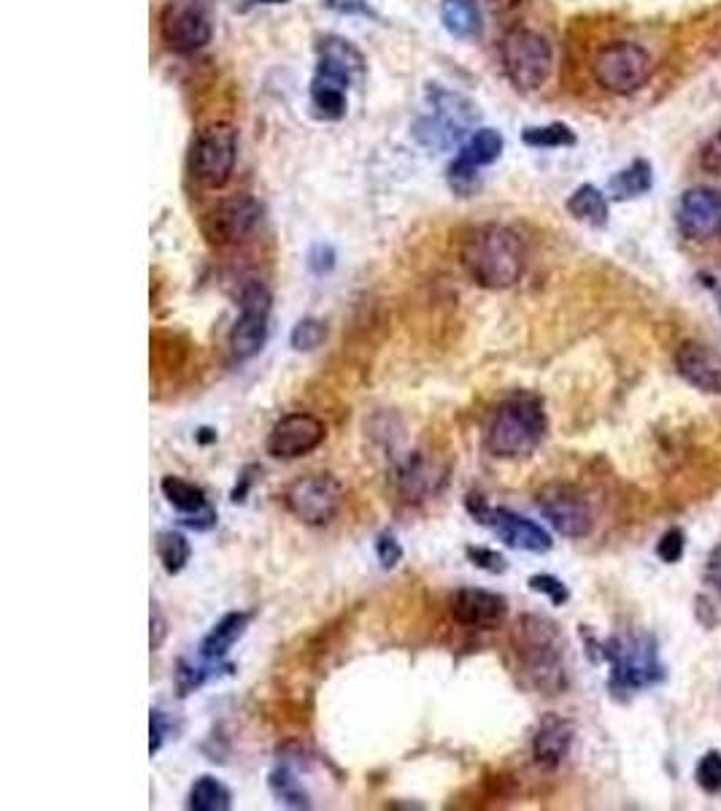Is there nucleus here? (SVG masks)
<instances>
[{
  "label": "nucleus",
  "instance_id": "1",
  "mask_svg": "<svg viewBox=\"0 0 721 811\" xmlns=\"http://www.w3.org/2000/svg\"><path fill=\"white\" fill-rule=\"evenodd\" d=\"M459 260L478 287L508 289L524 276L527 250L522 235L513 228L484 222L465 233Z\"/></svg>",
  "mask_w": 721,
  "mask_h": 811
},
{
  "label": "nucleus",
  "instance_id": "2",
  "mask_svg": "<svg viewBox=\"0 0 721 811\" xmlns=\"http://www.w3.org/2000/svg\"><path fill=\"white\" fill-rule=\"evenodd\" d=\"M547 431L549 420L541 396L517 390L502 398L489 414L484 428V446L489 455L500 460L530 457L543 444Z\"/></svg>",
  "mask_w": 721,
  "mask_h": 811
},
{
  "label": "nucleus",
  "instance_id": "3",
  "mask_svg": "<svg viewBox=\"0 0 721 811\" xmlns=\"http://www.w3.org/2000/svg\"><path fill=\"white\" fill-rule=\"evenodd\" d=\"M511 641L519 668L532 687L543 695H560L568 687L565 641L554 622L541 614L519 617Z\"/></svg>",
  "mask_w": 721,
  "mask_h": 811
},
{
  "label": "nucleus",
  "instance_id": "4",
  "mask_svg": "<svg viewBox=\"0 0 721 811\" xmlns=\"http://www.w3.org/2000/svg\"><path fill=\"white\" fill-rule=\"evenodd\" d=\"M600 657L611 665L608 689L614 695H633L659 685L665 665L659 663L657 641L648 633H616L600 644Z\"/></svg>",
  "mask_w": 721,
  "mask_h": 811
},
{
  "label": "nucleus",
  "instance_id": "5",
  "mask_svg": "<svg viewBox=\"0 0 721 811\" xmlns=\"http://www.w3.org/2000/svg\"><path fill=\"white\" fill-rule=\"evenodd\" d=\"M500 63L513 87L532 93L549 82L551 69H554V52H551L547 35L517 28L502 39Z\"/></svg>",
  "mask_w": 721,
  "mask_h": 811
},
{
  "label": "nucleus",
  "instance_id": "6",
  "mask_svg": "<svg viewBox=\"0 0 721 811\" xmlns=\"http://www.w3.org/2000/svg\"><path fill=\"white\" fill-rule=\"evenodd\" d=\"M465 508H468V514L478 525L492 530L506 547L522 549V552L532 555H543L554 547L547 528H541L538 523H532V519H527L506 506H489L484 501V495L470 493L465 498Z\"/></svg>",
  "mask_w": 721,
  "mask_h": 811
},
{
  "label": "nucleus",
  "instance_id": "7",
  "mask_svg": "<svg viewBox=\"0 0 721 811\" xmlns=\"http://www.w3.org/2000/svg\"><path fill=\"white\" fill-rule=\"evenodd\" d=\"M595 82L614 95H633L651 78L654 60L640 44L616 41L597 52L592 65Z\"/></svg>",
  "mask_w": 721,
  "mask_h": 811
},
{
  "label": "nucleus",
  "instance_id": "8",
  "mask_svg": "<svg viewBox=\"0 0 721 811\" xmlns=\"http://www.w3.org/2000/svg\"><path fill=\"white\" fill-rule=\"evenodd\" d=\"M343 504V487L332 474H308L293 482L284 493V506L303 525L322 528L338 517Z\"/></svg>",
  "mask_w": 721,
  "mask_h": 811
},
{
  "label": "nucleus",
  "instance_id": "9",
  "mask_svg": "<svg viewBox=\"0 0 721 811\" xmlns=\"http://www.w3.org/2000/svg\"><path fill=\"white\" fill-rule=\"evenodd\" d=\"M235 157H238V136L230 125H211L198 133L192 144L190 166L198 185L220 190L233 177Z\"/></svg>",
  "mask_w": 721,
  "mask_h": 811
},
{
  "label": "nucleus",
  "instance_id": "10",
  "mask_svg": "<svg viewBox=\"0 0 721 811\" xmlns=\"http://www.w3.org/2000/svg\"><path fill=\"white\" fill-rule=\"evenodd\" d=\"M238 306L241 314L230 330V352L235 360H252L268 341L274 295L263 282H250L241 289Z\"/></svg>",
  "mask_w": 721,
  "mask_h": 811
},
{
  "label": "nucleus",
  "instance_id": "11",
  "mask_svg": "<svg viewBox=\"0 0 721 811\" xmlns=\"http://www.w3.org/2000/svg\"><path fill=\"white\" fill-rule=\"evenodd\" d=\"M536 504L560 536L586 538L595 530V512H592L590 501L571 484H547L536 495Z\"/></svg>",
  "mask_w": 721,
  "mask_h": 811
},
{
  "label": "nucleus",
  "instance_id": "12",
  "mask_svg": "<svg viewBox=\"0 0 721 811\" xmlns=\"http://www.w3.org/2000/svg\"><path fill=\"white\" fill-rule=\"evenodd\" d=\"M263 222V206L250 196H235L216 203L200 222V230L209 244L230 246L246 241Z\"/></svg>",
  "mask_w": 721,
  "mask_h": 811
},
{
  "label": "nucleus",
  "instance_id": "13",
  "mask_svg": "<svg viewBox=\"0 0 721 811\" xmlns=\"http://www.w3.org/2000/svg\"><path fill=\"white\" fill-rule=\"evenodd\" d=\"M160 35L173 52L203 50L211 41L209 11L200 0H171L160 14Z\"/></svg>",
  "mask_w": 721,
  "mask_h": 811
},
{
  "label": "nucleus",
  "instance_id": "14",
  "mask_svg": "<svg viewBox=\"0 0 721 811\" xmlns=\"http://www.w3.org/2000/svg\"><path fill=\"white\" fill-rule=\"evenodd\" d=\"M327 439V428L319 417L306 414V411H293L284 414L282 420L271 428L265 450L276 460H298L311 455L314 450L322 446Z\"/></svg>",
  "mask_w": 721,
  "mask_h": 811
},
{
  "label": "nucleus",
  "instance_id": "15",
  "mask_svg": "<svg viewBox=\"0 0 721 811\" xmlns=\"http://www.w3.org/2000/svg\"><path fill=\"white\" fill-rule=\"evenodd\" d=\"M678 230L692 241H711L721 235V190L713 187H689L678 201Z\"/></svg>",
  "mask_w": 721,
  "mask_h": 811
},
{
  "label": "nucleus",
  "instance_id": "16",
  "mask_svg": "<svg viewBox=\"0 0 721 811\" xmlns=\"http://www.w3.org/2000/svg\"><path fill=\"white\" fill-rule=\"evenodd\" d=\"M454 622L478 631H492L502 625L508 617V601L498 592L481 590V587H459L448 601Z\"/></svg>",
  "mask_w": 721,
  "mask_h": 811
},
{
  "label": "nucleus",
  "instance_id": "17",
  "mask_svg": "<svg viewBox=\"0 0 721 811\" xmlns=\"http://www.w3.org/2000/svg\"><path fill=\"white\" fill-rule=\"evenodd\" d=\"M575 728L560 714H547L532 736V758L543 771H554L571 755Z\"/></svg>",
  "mask_w": 721,
  "mask_h": 811
},
{
  "label": "nucleus",
  "instance_id": "18",
  "mask_svg": "<svg viewBox=\"0 0 721 811\" xmlns=\"http://www.w3.org/2000/svg\"><path fill=\"white\" fill-rule=\"evenodd\" d=\"M676 371L697 390L721 396V360L702 344L687 341L676 349Z\"/></svg>",
  "mask_w": 721,
  "mask_h": 811
},
{
  "label": "nucleus",
  "instance_id": "19",
  "mask_svg": "<svg viewBox=\"0 0 721 811\" xmlns=\"http://www.w3.org/2000/svg\"><path fill=\"white\" fill-rule=\"evenodd\" d=\"M395 482L400 495L405 501H422L427 495H435L441 487H444L446 476L444 471H438L435 465H430L420 452H414L411 457H405L403 463L397 465L395 471Z\"/></svg>",
  "mask_w": 721,
  "mask_h": 811
},
{
  "label": "nucleus",
  "instance_id": "20",
  "mask_svg": "<svg viewBox=\"0 0 721 811\" xmlns=\"http://www.w3.org/2000/svg\"><path fill=\"white\" fill-rule=\"evenodd\" d=\"M317 52H319L317 71L343 78V82L349 84L365 74V57H362V52L357 50L351 41L341 39V35H325V39L319 41Z\"/></svg>",
  "mask_w": 721,
  "mask_h": 811
},
{
  "label": "nucleus",
  "instance_id": "21",
  "mask_svg": "<svg viewBox=\"0 0 721 811\" xmlns=\"http://www.w3.org/2000/svg\"><path fill=\"white\" fill-rule=\"evenodd\" d=\"M250 622L252 614H246V611H230V614H224L222 620L211 628L209 635L200 641V657L211 665L222 663L224 655L233 650L235 641L246 633Z\"/></svg>",
  "mask_w": 721,
  "mask_h": 811
},
{
  "label": "nucleus",
  "instance_id": "22",
  "mask_svg": "<svg viewBox=\"0 0 721 811\" xmlns=\"http://www.w3.org/2000/svg\"><path fill=\"white\" fill-rule=\"evenodd\" d=\"M347 89L349 82L343 78L325 74V71H317L311 82V108H314V117L325 119V123H336L347 114Z\"/></svg>",
  "mask_w": 721,
  "mask_h": 811
},
{
  "label": "nucleus",
  "instance_id": "23",
  "mask_svg": "<svg viewBox=\"0 0 721 811\" xmlns=\"http://www.w3.org/2000/svg\"><path fill=\"white\" fill-rule=\"evenodd\" d=\"M427 101H430V106H433V112L438 114L441 119H446V123L463 127V130H468V127L478 119L476 103L465 98V95L452 93V89L438 87V84H433V87L427 89Z\"/></svg>",
  "mask_w": 721,
  "mask_h": 811
},
{
  "label": "nucleus",
  "instance_id": "24",
  "mask_svg": "<svg viewBox=\"0 0 721 811\" xmlns=\"http://www.w3.org/2000/svg\"><path fill=\"white\" fill-rule=\"evenodd\" d=\"M441 22L454 39H476L481 35L478 0H441Z\"/></svg>",
  "mask_w": 721,
  "mask_h": 811
},
{
  "label": "nucleus",
  "instance_id": "25",
  "mask_svg": "<svg viewBox=\"0 0 721 811\" xmlns=\"http://www.w3.org/2000/svg\"><path fill=\"white\" fill-rule=\"evenodd\" d=\"M654 171L648 160H633L627 168H622L614 179L608 181V192L614 201H629V198H640L651 190Z\"/></svg>",
  "mask_w": 721,
  "mask_h": 811
},
{
  "label": "nucleus",
  "instance_id": "26",
  "mask_svg": "<svg viewBox=\"0 0 721 811\" xmlns=\"http://www.w3.org/2000/svg\"><path fill=\"white\" fill-rule=\"evenodd\" d=\"M160 489L162 495H166L168 504H171L176 512L184 514V517H195V514H203L211 508L203 487H198V484L187 480H179V476H166V480L160 482Z\"/></svg>",
  "mask_w": 721,
  "mask_h": 811
},
{
  "label": "nucleus",
  "instance_id": "27",
  "mask_svg": "<svg viewBox=\"0 0 721 811\" xmlns=\"http://www.w3.org/2000/svg\"><path fill=\"white\" fill-rule=\"evenodd\" d=\"M568 211L579 222H586L592 228H605V222H608V198L595 185H581L568 198Z\"/></svg>",
  "mask_w": 721,
  "mask_h": 811
},
{
  "label": "nucleus",
  "instance_id": "28",
  "mask_svg": "<svg viewBox=\"0 0 721 811\" xmlns=\"http://www.w3.org/2000/svg\"><path fill=\"white\" fill-rule=\"evenodd\" d=\"M233 807V792L224 787L216 777H200L190 787L187 809L190 811H227Z\"/></svg>",
  "mask_w": 721,
  "mask_h": 811
},
{
  "label": "nucleus",
  "instance_id": "29",
  "mask_svg": "<svg viewBox=\"0 0 721 811\" xmlns=\"http://www.w3.org/2000/svg\"><path fill=\"white\" fill-rule=\"evenodd\" d=\"M502 147H506V141H502V136L498 130H492V127H478L468 141L463 144L459 157L473 162V166L484 168V166H492V162L498 160V157L502 155Z\"/></svg>",
  "mask_w": 721,
  "mask_h": 811
},
{
  "label": "nucleus",
  "instance_id": "30",
  "mask_svg": "<svg viewBox=\"0 0 721 811\" xmlns=\"http://www.w3.org/2000/svg\"><path fill=\"white\" fill-rule=\"evenodd\" d=\"M155 549H157V558H160L162 562V568H166V573H171V577L184 571L187 562H190L192 558L190 541H187L184 533H179V530L157 533Z\"/></svg>",
  "mask_w": 721,
  "mask_h": 811
},
{
  "label": "nucleus",
  "instance_id": "31",
  "mask_svg": "<svg viewBox=\"0 0 721 811\" xmlns=\"http://www.w3.org/2000/svg\"><path fill=\"white\" fill-rule=\"evenodd\" d=\"M465 133H468V130H463V127L446 123V119H441L438 114H433V117H424L414 125V138L422 144V147H427V149L454 147V144H457L459 138L465 136Z\"/></svg>",
  "mask_w": 721,
  "mask_h": 811
},
{
  "label": "nucleus",
  "instance_id": "32",
  "mask_svg": "<svg viewBox=\"0 0 721 811\" xmlns=\"http://www.w3.org/2000/svg\"><path fill=\"white\" fill-rule=\"evenodd\" d=\"M268 787H271V792H274L276 801L284 803V807H289V809L311 807V801H308V792L303 790L298 777H295L287 766H278L276 771H271Z\"/></svg>",
  "mask_w": 721,
  "mask_h": 811
},
{
  "label": "nucleus",
  "instance_id": "33",
  "mask_svg": "<svg viewBox=\"0 0 721 811\" xmlns=\"http://www.w3.org/2000/svg\"><path fill=\"white\" fill-rule=\"evenodd\" d=\"M522 141L527 147L536 149H560V147H573L575 133L568 125L551 123L541 127H527L522 133Z\"/></svg>",
  "mask_w": 721,
  "mask_h": 811
},
{
  "label": "nucleus",
  "instance_id": "34",
  "mask_svg": "<svg viewBox=\"0 0 721 811\" xmlns=\"http://www.w3.org/2000/svg\"><path fill=\"white\" fill-rule=\"evenodd\" d=\"M478 171H481V168L473 166V162H468V160H463V157H457V160H454L452 166L446 168L448 187H452L457 196L470 198L473 192L481 187V173H478Z\"/></svg>",
  "mask_w": 721,
  "mask_h": 811
},
{
  "label": "nucleus",
  "instance_id": "35",
  "mask_svg": "<svg viewBox=\"0 0 721 811\" xmlns=\"http://www.w3.org/2000/svg\"><path fill=\"white\" fill-rule=\"evenodd\" d=\"M327 338V328L325 323L319 319L306 317L295 325L293 333H289V344H293L295 352H314L317 347H322Z\"/></svg>",
  "mask_w": 721,
  "mask_h": 811
},
{
  "label": "nucleus",
  "instance_id": "36",
  "mask_svg": "<svg viewBox=\"0 0 721 811\" xmlns=\"http://www.w3.org/2000/svg\"><path fill=\"white\" fill-rule=\"evenodd\" d=\"M697 784L706 792H721V752H706L695 768Z\"/></svg>",
  "mask_w": 721,
  "mask_h": 811
},
{
  "label": "nucleus",
  "instance_id": "37",
  "mask_svg": "<svg viewBox=\"0 0 721 811\" xmlns=\"http://www.w3.org/2000/svg\"><path fill=\"white\" fill-rule=\"evenodd\" d=\"M530 590L532 592H541V596H547L554 607H565L568 601H571V590H568V584H562L560 579L551 577V573H536V577H530Z\"/></svg>",
  "mask_w": 721,
  "mask_h": 811
},
{
  "label": "nucleus",
  "instance_id": "38",
  "mask_svg": "<svg viewBox=\"0 0 721 811\" xmlns=\"http://www.w3.org/2000/svg\"><path fill=\"white\" fill-rule=\"evenodd\" d=\"M205 680H209V671L205 668H198V665L187 663V660L176 663V689H179L181 698H187V695L203 687Z\"/></svg>",
  "mask_w": 721,
  "mask_h": 811
},
{
  "label": "nucleus",
  "instance_id": "39",
  "mask_svg": "<svg viewBox=\"0 0 721 811\" xmlns=\"http://www.w3.org/2000/svg\"><path fill=\"white\" fill-rule=\"evenodd\" d=\"M465 558H468L476 568H481V571H489V573L508 571V560L489 547H468L465 549Z\"/></svg>",
  "mask_w": 721,
  "mask_h": 811
},
{
  "label": "nucleus",
  "instance_id": "40",
  "mask_svg": "<svg viewBox=\"0 0 721 811\" xmlns=\"http://www.w3.org/2000/svg\"><path fill=\"white\" fill-rule=\"evenodd\" d=\"M683 549H687V536H683L681 528H670L662 538H659V544H657L659 560L668 562V566H672V562H678L683 558Z\"/></svg>",
  "mask_w": 721,
  "mask_h": 811
},
{
  "label": "nucleus",
  "instance_id": "41",
  "mask_svg": "<svg viewBox=\"0 0 721 811\" xmlns=\"http://www.w3.org/2000/svg\"><path fill=\"white\" fill-rule=\"evenodd\" d=\"M149 752L157 755L162 749V744H166L168 734H171V719L166 717V712L160 709H151L149 712Z\"/></svg>",
  "mask_w": 721,
  "mask_h": 811
},
{
  "label": "nucleus",
  "instance_id": "42",
  "mask_svg": "<svg viewBox=\"0 0 721 811\" xmlns=\"http://www.w3.org/2000/svg\"><path fill=\"white\" fill-rule=\"evenodd\" d=\"M700 166L702 171L713 173V177H721V127L702 144L700 149Z\"/></svg>",
  "mask_w": 721,
  "mask_h": 811
},
{
  "label": "nucleus",
  "instance_id": "43",
  "mask_svg": "<svg viewBox=\"0 0 721 811\" xmlns=\"http://www.w3.org/2000/svg\"><path fill=\"white\" fill-rule=\"evenodd\" d=\"M375 555H379L381 568H395L403 560V547L392 533H381L379 541H375Z\"/></svg>",
  "mask_w": 721,
  "mask_h": 811
},
{
  "label": "nucleus",
  "instance_id": "44",
  "mask_svg": "<svg viewBox=\"0 0 721 811\" xmlns=\"http://www.w3.org/2000/svg\"><path fill=\"white\" fill-rule=\"evenodd\" d=\"M332 265H336V252H332V246L317 244L311 252H308V268H311L317 276L330 274Z\"/></svg>",
  "mask_w": 721,
  "mask_h": 811
},
{
  "label": "nucleus",
  "instance_id": "45",
  "mask_svg": "<svg viewBox=\"0 0 721 811\" xmlns=\"http://www.w3.org/2000/svg\"><path fill=\"white\" fill-rule=\"evenodd\" d=\"M325 6L330 11H336V14H347V17H373L375 20V11L371 9V3L368 0H325Z\"/></svg>",
  "mask_w": 721,
  "mask_h": 811
},
{
  "label": "nucleus",
  "instance_id": "46",
  "mask_svg": "<svg viewBox=\"0 0 721 811\" xmlns=\"http://www.w3.org/2000/svg\"><path fill=\"white\" fill-rule=\"evenodd\" d=\"M706 584L708 590H713L721 598V544L711 552L706 566Z\"/></svg>",
  "mask_w": 721,
  "mask_h": 811
},
{
  "label": "nucleus",
  "instance_id": "47",
  "mask_svg": "<svg viewBox=\"0 0 721 811\" xmlns=\"http://www.w3.org/2000/svg\"><path fill=\"white\" fill-rule=\"evenodd\" d=\"M166 635H168L166 617H162V611H160V607H157V603H151V635H149L151 650H160L162 641H166Z\"/></svg>",
  "mask_w": 721,
  "mask_h": 811
},
{
  "label": "nucleus",
  "instance_id": "48",
  "mask_svg": "<svg viewBox=\"0 0 721 811\" xmlns=\"http://www.w3.org/2000/svg\"><path fill=\"white\" fill-rule=\"evenodd\" d=\"M181 525H184V528L200 530V533L211 530L216 525V512H214V508H209V512L195 514V517H184V519H181Z\"/></svg>",
  "mask_w": 721,
  "mask_h": 811
},
{
  "label": "nucleus",
  "instance_id": "49",
  "mask_svg": "<svg viewBox=\"0 0 721 811\" xmlns=\"http://www.w3.org/2000/svg\"><path fill=\"white\" fill-rule=\"evenodd\" d=\"M254 471H257V468H254V465H250V468H246L244 474H241V476H244V480H241V487L233 489V504H244V501H246V489L252 487V482H254L252 474H254Z\"/></svg>",
  "mask_w": 721,
  "mask_h": 811
},
{
  "label": "nucleus",
  "instance_id": "50",
  "mask_svg": "<svg viewBox=\"0 0 721 811\" xmlns=\"http://www.w3.org/2000/svg\"><path fill=\"white\" fill-rule=\"evenodd\" d=\"M700 280H702V284H706V287L711 289V293H713V298H717V306H719V312H721V284H719L717 280H711V276H708V274H702Z\"/></svg>",
  "mask_w": 721,
  "mask_h": 811
},
{
  "label": "nucleus",
  "instance_id": "51",
  "mask_svg": "<svg viewBox=\"0 0 721 811\" xmlns=\"http://www.w3.org/2000/svg\"><path fill=\"white\" fill-rule=\"evenodd\" d=\"M257 3H271V6H274V3H289V0H257Z\"/></svg>",
  "mask_w": 721,
  "mask_h": 811
}]
</instances>
